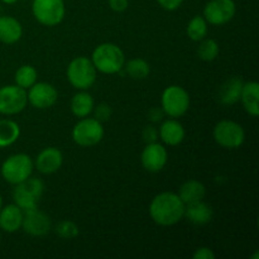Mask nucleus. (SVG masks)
Wrapping results in <instances>:
<instances>
[{"instance_id": "obj_1", "label": "nucleus", "mask_w": 259, "mask_h": 259, "mask_svg": "<svg viewBox=\"0 0 259 259\" xmlns=\"http://www.w3.org/2000/svg\"><path fill=\"white\" fill-rule=\"evenodd\" d=\"M149 215L156 224L171 227L185 218V204L175 192H162L151 201Z\"/></svg>"}, {"instance_id": "obj_2", "label": "nucleus", "mask_w": 259, "mask_h": 259, "mask_svg": "<svg viewBox=\"0 0 259 259\" xmlns=\"http://www.w3.org/2000/svg\"><path fill=\"white\" fill-rule=\"evenodd\" d=\"M91 61L96 71L106 75H114L123 70L125 65V56L121 48L114 43H101L94 50Z\"/></svg>"}, {"instance_id": "obj_3", "label": "nucleus", "mask_w": 259, "mask_h": 259, "mask_svg": "<svg viewBox=\"0 0 259 259\" xmlns=\"http://www.w3.org/2000/svg\"><path fill=\"white\" fill-rule=\"evenodd\" d=\"M96 68L88 57H76L68 65L66 75L71 85L77 90H89L96 81Z\"/></svg>"}, {"instance_id": "obj_4", "label": "nucleus", "mask_w": 259, "mask_h": 259, "mask_svg": "<svg viewBox=\"0 0 259 259\" xmlns=\"http://www.w3.org/2000/svg\"><path fill=\"white\" fill-rule=\"evenodd\" d=\"M33 168L34 163L28 154L17 153L3 162L2 176L9 184L18 185L32 176Z\"/></svg>"}, {"instance_id": "obj_5", "label": "nucleus", "mask_w": 259, "mask_h": 259, "mask_svg": "<svg viewBox=\"0 0 259 259\" xmlns=\"http://www.w3.org/2000/svg\"><path fill=\"white\" fill-rule=\"evenodd\" d=\"M43 191H45V185L42 180L29 177L25 181L15 185V189L13 190V200L14 204L18 205L23 211H27L38 206Z\"/></svg>"}, {"instance_id": "obj_6", "label": "nucleus", "mask_w": 259, "mask_h": 259, "mask_svg": "<svg viewBox=\"0 0 259 259\" xmlns=\"http://www.w3.org/2000/svg\"><path fill=\"white\" fill-rule=\"evenodd\" d=\"M162 110L169 118H181L189 111L190 95L184 88L179 85H171L162 93Z\"/></svg>"}, {"instance_id": "obj_7", "label": "nucleus", "mask_w": 259, "mask_h": 259, "mask_svg": "<svg viewBox=\"0 0 259 259\" xmlns=\"http://www.w3.org/2000/svg\"><path fill=\"white\" fill-rule=\"evenodd\" d=\"M104 126L101 121L95 118H81L72 129V139L77 146L94 147L100 143L104 138Z\"/></svg>"}, {"instance_id": "obj_8", "label": "nucleus", "mask_w": 259, "mask_h": 259, "mask_svg": "<svg viewBox=\"0 0 259 259\" xmlns=\"http://www.w3.org/2000/svg\"><path fill=\"white\" fill-rule=\"evenodd\" d=\"M32 13L37 22L46 27H55L63 20L66 7L63 0H33Z\"/></svg>"}, {"instance_id": "obj_9", "label": "nucleus", "mask_w": 259, "mask_h": 259, "mask_svg": "<svg viewBox=\"0 0 259 259\" xmlns=\"http://www.w3.org/2000/svg\"><path fill=\"white\" fill-rule=\"evenodd\" d=\"M214 141L227 149H237L244 143L245 132L239 123L233 120H220L214 126Z\"/></svg>"}, {"instance_id": "obj_10", "label": "nucleus", "mask_w": 259, "mask_h": 259, "mask_svg": "<svg viewBox=\"0 0 259 259\" xmlns=\"http://www.w3.org/2000/svg\"><path fill=\"white\" fill-rule=\"evenodd\" d=\"M28 104L27 90L18 85H7L0 88V114L15 115L25 109Z\"/></svg>"}, {"instance_id": "obj_11", "label": "nucleus", "mask_w": 259, "mask_h": 259, "mask_svg": "<svg viewBox=\"0 0 259 259\" xmlns=\"http://www.w3.org/2000/svg\"><path fill=\"white\" fill-rule=\"evenodd\" d=\"M237 5L234 0H210L204 8V18L209 24L224 25L234 18Z\"/></svg>"}, {"instance_id": "obj_12", "label": "nucleus", "mask_w": 259, "mask_h": 259, "mask_svg": "<svg viewBox=\"0 0 259 259\" xmlns=\"http://www.w3.org/2000/svg\"><path fill=\"white\" fill-rule=\"evenodd\" d=\"M28 103L33 106L43 110L52 108L58 99V93L53 85L48 82H35L28 89Z\"/></svg>"}, {"instance_id": "obj_13", "label": "nucleus", "mask_w": 259, "mask_h": 259, "mask_svg": "<svg viewBox=\"0 0 259 259\" xmlns=\"http://www.w3.org/2000/svg\"><path fill=\"white\" fill-rule=\"evenodd\" d=\"M168 161V153L161 143H147L141 154L142 166L149 172H159L164 168Z\"/></svg>"}, {"instance_id": "obj_14", "label": "nucleus", "mask_w": 259, "mask_h": 259, "mask_svg": "<svg viewBox=\"0 0 259 259\" xmlns=\"http://www.w3.org/2000/svg\"><path fill=\"white\" fill-rule=\"evenodd\" d=\"M22 229L32 237H43L51 230V219L37 207L24 211Z\"/></svg>"}, {"instance_id": "obj_15", "label": "nucleus", "mask_w": 259, "mask_h": 259, "mask_svg": "<svg viewBox=\"0 0 259 259\" xmlns=\"http://www.w3.org/2000/svg\"><path fill=\"white\" fill-rule=\"evenodd\" d=\"M63 163L62 152L55 147L45 148L35 159V168L43 175H52L61 168Z\"/></svg>"}, {"instance_id": "obj_16", "label": "nucleus", "mask_w": 259, "mask_h": 259, "mask_svg": "<svg viewBox=\"0 0 259 259\" xmlns=\"http://www.w3.org/2000/svg\"><path fill=\"white\" fill-rule=\"evenodd\" d=\"M158 136L167 146H179L185 139V128L175 118L167 119L161 124L158 129Z\"/></svg>"}, {"instance_id": "obj_17", "label": "nucleus", "mask_w": 259, "mask_h": 259, "mask_svg": "<svg viewBox=\"0 0 259 259\" xmlns=\"http://www.w3.org/2000/svg\"><path fill=\"white\" fill-rule=\"evenodd\" d=\"M24 211L18 205L10 204L0 210V229L7 233H15L22 228Z\"/></svg>"}, {"instance_id": "obj_18", "label": "nucleus", "mask_w": 259, "mask_h": 259, "mask_svg": "<svg viewBox=\"0 0 259 259\" xmlns=\"http://www.w3.org/2000/svg\"><path fill=\"white\" fill-rule=\"evenodd\" d=\"M239 100L242 101L244 110L250 116L257 118L259 115V83L257 81H248L243 83Z\"/></svg>"}, {"instance_id": "obj_19", "label": "nucleus", "mask_w": 259, "mask_h": 259, "mask_svg": "<svg viewBox=\"0 0 259 259\" xmlns=\"http://www.w3.org/2000/svg\"><path fill=\"white\" fill-rule=\"evenodd\" d=\"M23 28L19 20L10 15L0 17V42L5 45H14L22 38Z\"/></svg>"}, {"instance_id": "obj_20", "label": "nucleus", "mask_w": 259, "mask_h": 259, "mask_svg": "<svg viewBox=\"0 0 259 259\" xmlns=\"http://www.w3.org/2000/svg\"><path fill=\"white\" fill-rule=\"evenodd\" d=\"M189 222L196 225H205L211 222L212 209L204 200L185 205V215Z\"/></svg>"}, {"instance_id": "obj_21", "label": "nucleus", "mask_w": 259, "mask_h": 259, "mask_svg": "<svg viewBox=\"0 0 259 259\" xmlns=\"http://www.w3.org/2000/svg\"><path fill=\"white\" fill-rule=\"evenodd\" d=\"M243 83H244L243 80L238 76L228 78L219 89L218 98H219L220 103L224 104V105H233V104L238 103L240 99Z\"/></svg>"}, {"instance_id": "obj_22", "label": "nucleus", "mask_w": 259, "mask_h": 259, "mask_svg": "<svg viewBox=\"0 0 259 259\" xmlns=\"http://www.w3.org/2000/svg\"><path fill=\"white\" fill-rule=\"evenodd\" d=\"M177 195L185 205L191 204V202L204 200L205 195H206V187L197 180H189L180 187Z\"/></svg>"}, {"instance_id": "obj_23", "label": "nucleus", "mask_w": 259, "mask_h": 259, "mask_svg": "<svg viewBox=\"0 0 259 259\" xmlns=\"http://www.w3.org/2000/svg\"><path fill=\"white\" fill-rule=\"evenodd\" d=\"M95 106L94 98L86 90H80L71 100V111L77 118H86L90 115Z\"/></svg>"}, {"instance_id": "obj_24", "label": "nucleus", "mask_w": 259, "mask_h": 259, "mask_svg": "<svg viewBox=\"0 0 259 259\" xmlns=\"http://www.w3.org/2000/svg\"><path fill=\"white\" fill-rule=\"evenodd\" d=\"M20 128L17 121L10 119H0V148H5L18 141Z\"/></svg>"}, {"instance_id": "obj_25", "label": "nucleus", "mask_w": 259, "mask_h": 259, "mask_svg": "<svg viewBox=\"0 0 259 259\" xmlns=\"http://www.w3.org/2000/svg\"><path fill=\"white\" fill-rule=\"evenodd\" d=\"M123 68H125V72L134 80H143L148 77L151 72L149 63L143 58H132L124 65Z\"/></svg>"}, {"instance_id": "obj_26", "label": "nucleus", "mask_w": 259, "mask_h": 259, "mask_svg": "<svg viewBox=\"0 0 259 259\" xmlns=\"http://www.w3.org/2000/svg\"><path fill=\"white\" fill-rule=\"evenodd\" d=\"M38 73L33 66L30 65H23L15 72V85H18L19 88L28 90L32 85H34L37 82Z\"/></svg>"}, {"instance_id": "obj_27", "label": "nucleus", "mask_w": 259, "mask_h": 259, "mask_svg": "<svg viewBox=\"0 0 259 259\" xmlns=\"http://www.w3.org/2000/svg\"><path fill=\"white\" fill-rule=\"evenodd\" d=\"M207 24L204 17L201 15H195L191 20L189 22L186 28L187 35H189L190 39L195 40V42H200L201 39H204L207 35Z\"/></svg>"}, {"instance_id": "obj_28", "label": "nucleus", "mask_w": 259, "mask_h": 259, "mask_svg": "<svg viewBox=\"0 0 259 259\" xmlns=\"http://www.w3.org/2000/svg\"><path fill=\"white\" fill-rule=\"evenodd\" d=\"M219 43L215 39L205 37L204 39L200 40L199 48H197V56L200 60L205 61V62H211L219 56Z\"/></svg>"}, {"instance_id": "obj_29", "label": "nucleus", "mask_w": 259, "mask_h": 259, "mask_svg": "<svg viewBox=\"0 0 259 259\" xmlns=\"http://www.w3.org/2000/svg\"><path fill=\"white\" fill-rule=\"evenodd\" d=\"M56 233L62 239H73L78 235V227L70 220H62L56 225Z\"/></svg>"}, {"instance_id": "obj_30", "label": "nucleus", "mask_w": 259, "mask_h": 259, "mask_svg": "<svg viewBox=\"0 0 259 259\" xmlns=\"http://www.w3.org/2000/svg\"><path fill=\"white\" fill-rule=\"evenodd\" d=\"M95 109V119H98L99 121H106L110 119L111 116V108L108 104H99L98 106H94Z\"/></svg>"}, {"instance_id": "obj_31", "label": "nucleus", "mask_w": 259, "mask_h": 259, "mask_svg": "<svg viewBox=\"0 0 259 259\" xmlns=\"http://www.w3.org/2000/svg\"><path fill=\"white\" fill-rule=\"evenodd\" d=\"M194 259H215V253L207 247H200L192 254Z\"/></svg>"}, {"instance_id": "obj_32", "label": "nucleus", "mask_w": 259, "mask_h": 259, "mask_svg": "<svg viewBox=\"0 0 259 259\" xmlns=\"http://www.w3.org/2000/svg\"><path fill=\"white\" fill-rule=\"evenodd\" d=\"M157 3H158L164 10L174 12V10L179 9V8L181 7L184 0H157Z\"/></svg>"}, {"instance_id": "obj_33", "label": "nucleus", "mask_w": 259, "mask_h": 259, "mask_svg": "<svg viewBox=\"0 0 259 259\" xmlns=\"http://www.w3.org/2000/svg\"><path fill=\"white\" fill-rule=\"evenodd\" d=\"M109 7L116 13H123L128 9L129 0H109Z\"/></svg>"}, {"instance_id": "obj_34", "label": "nucleus", "mask_w": 259, "mask_h": 259, "mask_svg": "<svg viewBox=\"0 0 259 259\" xmlns=\"http://www.w3.org/2000/svg\"><path fill=\"white\" fill-rule=\"evenodd\" d=\"M157 138H158V131L154 126L149 125L144 128L143 139L147 143H153V142L157 141Z\"/></svg>"}, {"instance_id": "obj_35", "label": "nucleus", "mask_w": 259, "mask_h": 259, "mask_svg": "<svg viewBox=\"0 0 259 259\" xmlns=\"http://www.w3.org/2000/svg\"><path fill=\"white\" fill-rule=\"evenodd\" d=\"M163 115H164V111L162 110V108L161 109L153 108V109H151L148 113L149 119H151L152 121H154V123H157V121H161L162 119H163Z\"/></svg>"}, {"instance_id": "obj_36", "label": "nucleus", "mask_w": 259, "mask_h": 259, "mask_svg": "<svg viewBox=\"0 0 259 259\" xmlns=\"http://www.w3.org/2000/svg\"><path fill=\"white\" fill-rule=\"evenodd\" d=\"M3 3H5V4H14V3H17L18 0H2Z\"/></svg>"}, {"instance_id": "obj_37", "label": "nucleus", "mask_w": 259, "mask_h": 259, "mask_svg": "<svg viewBox=\"0 0 259 259\" xmlns=\"http://www.w3.org/2000/svg\"><path fill=\"white\" fill-rule=\"evenodd\" d=\"M3 207V199H2V195H0V210H2Z\"/></svg>"}, {"instance_id": "obj_38", "label": "nucleus", "mask_w": 259, "mask_h": 259, "mask_svg": "<svg viewBox=\"0 0 259 259\" xmlns=\"http://www.w3.org/2000/svg\"><path fill=\"white\" fill-rule=\"evenodd\" d=\"M0 244H2V235H0Z\"/></svg>"}]
</instances>
